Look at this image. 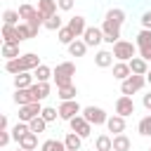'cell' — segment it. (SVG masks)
I'll return each mask as SVG.
<instances>
[{
  "label": "cell",
  "instance_id": "cell-1",
  "mask_svg": "<svg viewBox=\"0 0 151 151\" xmlns=\"http://www.w3.org/2000/svg\"><path fill=\"white\" fill-rule=\"evenodd\" d=\"M40 64H42V61H40V57H38L35 52H26V54H21V57H17V59L5 61V71H7V73H12V76L26 73V71H31V73H33Z\"/></svg>",
  "mask_w": 151,
  "mask_h": 151
},
{
  "label": "cell",
  "instance_id": "cell-2",
  "mask_svg": "<svg viewBox=\"0 0 151 151\" xmlns=\"http://www.w3.org/2000/svg\"><path fill=\"white\" fill-rule=\"evenodd\" d=\"M73 76H76V64L73 61H61L54 66V83L57 87H64V85H71L73 83Z\"/></svg>",
  "mask_w": 151,
  "mask_h": 151
},
{
  "label": "cell",
  "instance_id": "cell-3",
  "mask_svg": "<svg viewBox=\"0 0 151 151\" xmlns=\"http://www.w3.org/2000/svg\"><path fill=\"white\" fill-rule=\"evenodd\" d=\"M113 57H116V61H132L134 57H137V42H130V40H118L116 45H113Z\"/></svg>",
  "mask_w": 151,
  "mask_h": 151
},
{
  "label": "cell",
  "instance_id": "cell-4",
  "mask_svg": "<svg viewBox=\"0 0 151 151\" xmlns=\"http://www.w3.org/2000/svg\"><path fill=\"white\" fill-rule=\"evenodd\" d=\"M80 116H83L90 125H106V120H109V113H106L101 106H85Z\"/></svg>",
  "mask_w": 151,
  "mask_h": 151
},
{
  "label": "cell",
  "instance_id": "cell-5",
  "mask_svg": "<svg viewBox=\"0 0 151 151\" xmlns=\"http://www.w3.org/2000/svg\"><path fill=\"white\" fill-rule=\"evenodd\" d=\"M146 85V76H130L127 80H123L120 83V94H127V97H132L134 92H139L142 87Z\"/></svg>",
  "mask_w": 151,
  "mask_h": 151
},
{
  "label": "cell",
  "instance_id": "cell-6",
  "mask_svg": "<svg viewBox=\"0 0 151 151\" xmlns=\"http://www.w3.org/2000/svg\"><path fill=\"white\" fill-rule=\"evenodd\" d=\"M80 113H83V106H80L76 99L61 101V104H59V118H61V120H73V118L80 116Z\"/></svg>",
  "mask_w": 151,
  "mask_h": 151
},
{
  "label": "cell",
  "instance_id": "cell-7",
  "mask_svg": "<svg viewBox=\"0 0 151 151\" xmlns=\"http://www.w3.org/2000/svg\"><path fill=\"white\" fill-rule=\"evenodd\" d=\"M42 104L40 101H33V104H26V106H19V120L21 123H31L33 118H38L42 113Z\"/></svg>",
  "mask_w": 151,
  "mask_h": 151
},
{
  "label": "cell",
  "instance_id": "cell-8",
  "mask_svg": "<svg viewBox=\"0 0 151 151\" xmlns=\"http://www.w3.org/2000/svg\"><path fill=\"white\" fill-rule=\"evenodd\" d=\"M101 31H104V42H109V45H116L118 40H123V38H120V26L113 24V21H106V19H104Z\"/></svg>",
  "mask_w": 151,
  "mask_h": 151
},
{
  "label": "cell",
  "instance_id": "cell-9",
  "mask_svg": "<svg viewBox=\"0 0 151 151\" xmlns=\"http://www.w3.org/2000/svg\"><path fill=\"white\" fill-rule=\"evenodd\" d=\"M83 40H85L87 47L101 45V42H104V31H101V26H87V31L83 33Z\"/></svg>",
  "mask_w": 151,
  "mask_h": 151
},
{
  "label": "cell",
  "instance_id": "cell-10",
  "mask_svg": "<svg viewBox=\"0 0 151 151\" xmlns=\"http://www.w3.org/2000/svg\"><path fill=\"white\" fill-rule=\"evenodd\" d=\"M68 125H71V132H76V134H80L83 139H87L90 134H92V125L83 118V116H76L73 120H68Z\"/></svg>",
  "mask_w": 151,
  "mask_h": 151
},
{
  "label": "cell",
  "instance_id": "cell-11",
  "mask_svg": "<svg viewBox=\"0 0 151 151\" xmlns=\"http://www.w3.org/2000/svg\"><path fill=\"white\" fill-rule=\"evenodd\" d=\"M116 113H118V116H123V118L132 116V113H134V101H132V97L120 94V97L116 99Z\"/></svg>",
  "mask_w": 151,
  "mask_h": 151
},
{
  "label": "cell",
  "instance_id": "cell-12",
  "mask_svg": "<svg viewBox=\"0 0 151 151\" xmlns=\"http://www.w3.org/2000/svg\"><path fill=\"white\" fill-rule=\"evenodd\" d=\"M73 33H76V38H83V33L87 31V21H85V17H80V14H76V17H71L68 19V24H66Z\"/></svg>",
  "mask_w": 151,
  "mask_h": 151
},
{
  "label": "cell",
  "instance_id": "cell-13",
  "mask_svg": "<svg viewBox=\"0 0 151 151\" xmlns=\"http://www.w3.org/2000/svg\"><path fill=\"white\" fill-rule=\"evenodd\" d=\"M106 127H109V132H113V137H116V134H123V132H125V118L118 116V113H113V116H109Z\"/></svg>",
  "mask_w": 151,
  "mask_h": 151
},
{
  "label": "cell",
  "instance_id": "cell-14",
  "mask_svg": "<svg viewBox=\"0 0 151 151\" xmlns=\"http://www.w3.org/2000/svg\"><path fill=\"white\" fill-rule=\"evenodd\" d=\"M130 76H132V68H130L127 61H116V64H113V78H116V80L123 83V80H127Z\"/></svg>",
  "mask_w": 151,
  "mask_h": 151
},
{
  "label": "cell",
  "instance_id": "cell-15",
  "mask_svg": "<svg viewBox=\"0 0 151 151\" xmlns=\"http://www.w3.org/2000/svg\"><path fill=\"white\" fill-rule=\"evenodd\" d=\"M33 78H35V83H50V80L54 78V68H50L47 64H40V66L33 71Z\"/></svg>",
  "mask_w": 151,
  "mask_h": 151
},
{
  "label": "cell",
  "instance_id": "cell-16",
  "mask_svg": "<svg viewBox=\"0 0 151 151\" xmlns=\"http://www.w3.org/2000/svg\"><path fill=\"white\" fill-rule=\"evenodd\" d=\"M31 92H33L35 101H42V99H47V97L52 94V85H50V83H33Z\"/></svg>",
  "mask_w": 151,
  "mask_h": 151
},
{
  "label": "cell",
  "instance_id": "cell-17",
  "mask_svg": "<svg viewBox=\"0 0 151 151\" xmlns=\"http://www.w3.org/2000/svg\"><path fill=\"white\" fill-rule=\"evenodd\" d=\"M113 52H109V50H99L97 54H94V64L99 66V68H109V66H113Z\"/></svg>",
  "mask_w": 151,
  "mask_h": 151
},
{
  "label": "cell",
  "instance_id": "cell-18",
  "mask_svg": "<svg viewBox=\"0 0 151 151\" xmlns=\"http://www.w3.org/2000/svg\"><path fill=\"white\" fill-rule=\"evenodd\" d=\"M33 83H35V78H33V73H31V71L14 76V90H26V87H33Z\"/></svg>",
  "mask_w": 151,
  "mask_h": 151
},
{
  "label": "cell",
  "instance_id": "cell-19",
  "mask_svg": "<svg viewBox=\"0 0 151 151\" xmlns=\"http://www.w3.org/2000/svg\"><path fill=\"white\" fill-rule=\"evenodd\" d=\"M33 101H35V97H33L31 87H26V90H14V104H17V106H26V104H33Z\"/></svg>",
  "mask_w": 151,
  "mask_h": 151
},
{
  "label": "cell",
  "instance_id": "cell-20",
  "mask_svg": "<svg viewBox=\"0 0 151 151\" xmlns=\"http://www.w3.org/2000/svg\"><path fill=\"white\" fill-rule=\"evenodd\" d=\"M19 35H17V26H5L2 24V45H19Z\"/></svg>",
  "mask_w": 151,
  "mask_h": 151
},
{
  "label": "cell",
  "instance_id": "cell-21",
  "mask_svg": "<svg viewBox=\"0 0 151 151\" xmlns=\"http://www.w3.org/2000/svg\"><path fill=\"white\" fill-rule=\"evenodd\" d=\"M57 9H59L57 0H38V12H40L45 19L52 17V14H57Z\"/></svg>",
  "mask_w": 151,
  "mask_h": 151
},
{
  "label": "cell",
  "instance_id": "cell-22",
  "mask_svg": "<svg viewBox=\"0 0 151 151\" xmlns=\"http://www.w3.org/2000/svg\"><path fill=\"white\" fill-rule=\"evenodd\" d=\"M76 94H78V87L71 83V85H64V87H57V97H59V101H71V99H76Z\"/></svg>",
  "mask_w": 151,
  "mask_h": 151
},
{
  "label": "cell",
  "instance_id": "cell-23",
  "mask_svg": "<svg viewBox=\"0 0 151 151\" xmlns=\"http://www.w3.org/2000/svg\"><path fill=\"white\" fill-rule=\"evenodd\" d=\"M130 68H132V73H134V76H146L151 66H149V61H144L142 57H134V59L130 61Z\"/></svg>",
  "mask_w": 151,
  "mask_h": 151
},
{
  "label": "cell",
  "instance_id": "cell-24",
  "mask_svg": "<svg viewBox=\"0 0 151 151\" xmlns=\"http://www.w3.org/2000/svg\"><path fill=\"white\" fill-rule=\"evenodd\" d=\"M64 144H66V151H80V146H83V137L76 134V132H68V134L64 137Z\"/></svg>",
  "mask_w": 151,
  "mask_h": 151
},
{
  "label": "cell",
  "instance_id": "cell-25",
  "mask_svg": "<svg viewBox=\"0 0 151 151\" xmlns=\"http://www.w3.org/2000/svg\"><path fill=\"white\" fill-rule=\"evenodd\" d=\"M104 19H106V21H113V24H118V26H123V24H125V9H120V7H111V9L106 12Z\"/></svg>",
  "mask_w": 151,
  "mask_h": 151
},
{
  "label": "cell",
  "instance_id": "cell-26",
  "mask_svg": "<svg viewBox=\"0 0 151 151\" xmlns=\"http://www.w3.org/2000/svg\"><path fill=\"white\" fill-rule=\"evenodd\" d=\"M130 149H132V142H130V137L125 132L113 137V151H130Z\"/></svg>",
  "mask_w": 151,
  "mask_h": 151
},
{
  "label": "cell",
  "instance_id": "cell-27",
  "mask_svg": "<svg viewBox=\"0 0 151 151\" xmlns=\"http://www.w3.org/2000/svg\"><path fill=\"white\" fill-rule=\"evenodd\" d=\"M19 17L24 19V21H31V19H35L38 17V7H33V5H28V2H24V5H19Z\"/></svg>",
  "mask_w": 151,
  "mask_h": 151
},
{
  "label": "cell",
  "instance_id": "cell-28",
  "mask_svg": "<svg viewBox=\"0 0 151 151\" xmlns=\"http://www.w3.org/2000/svg\"><path fill=\"white\" fill-rule=\"evenodd\" d=\"M85 52H87V45H85L83 38H78V40H73L68 45V54L71 57H85Z\"/></svg>",
  "mask_w": 151,
  "mask_h": 151
},
{
  "label": "cell",
  "instance_id": "cell-29",
  "mask_svg": "<svg viewBox=\"0 0 151 151\" xmlns=\"http://www.w3.org/2000/svg\"><path fill=\"white\" fill-rule=\"evenodd\" d=\"M19 146H21V149H26V151H35V149H38V134H35V132L24 134V137H21V142H19Z\"/></svg>",
  "mask_w": 151,
  "mask_h": 151
},
{
  "label": "cell",
  "instance_id": "cell-30",
  "mask_svg": "<svg viewBox=\"0 0 151 151\" xmlns=\"http://www.w3.org/2000/svg\"><path fill=\"white\" fill-rule=\"evenodd\" d=\"M94 149H97V151H113V137L99 134V137L94 139Z\"/></svg>",
  "mask_w": 151,
  "mask_h": 151
},
{
  "label": "cell",
  "instance_id": "cell-31",
  "mask_svg": "<svg viewBox=\"0 0 151 151\" xmlns=\"http://www.w3.org/2000/svg\"><path fill=\"white\" fill-rule=\"evenodd\" d=\"M40 151H66L64 139H45L40 144Z\"/></svg>",
  "mask_w": 151,
  "mask_h": 151
},
{
  "label": "cell",
  "instance_id": "cell-32",
  "mask_svg": "<svg viewBox=\"0 0 151 151\" xmlns=\"http://www.w3.org/2000/svg\"><path fill=\"white\" fill-rule=\"evenodd\" d=\"M57 38H59V42H61V45H66V47H68V45H71L73 40H78V38H76V33H73V31H71L68 26L59 28V31H57Z\"/></svg>",
  "mask_w": 151,
  "mask_h": 151
},
{
  "label": "cell",
  "instance_id": "cell-33",
  "mask_svg": "<svg viewBox=\"0 0 151 151\" xmlns=\"http://www.w3.org/2000/svg\"><path fill=\"white\" fill-rule=\"evenodd\" d=\"M19 19H21V17H19L17 9H5V12H2V24H5V26H19V24H21Z\"/></svg>",
  "mask_w": 151,
  "mask_h": 151
},
{
  "label": "cell",
  "instance_id": "cell-34",
  "mask_svg": "<svg viewBox=\"0 0 151 151\" xmlns=\"http://www.w3.org/2000/svg\"><path fill=\"white\" fill-rule=\"evenodd\" d=\"M146 47H151V31L142 28L137 33V50H146Z\"/></svg>",
  "mask_w": 151,
  "mask_h": 151
},
{
  "label": "cell",
  "instance_id": "cell-35",
  "mask_svg": "<svg viewBox=\"0 0 151 151\" xmlns=\"http://www.w3.org/2000/svg\"><path fill=\"white\" fill-rule=\"evenodd\" d=\"M31 132V127H28V123H21V120H17V125L12 127V139H17V142H21V137L24 134H28Z\"/></svg>",
  "mask_w": 151,
  "mask_h": 151
},
{
  "label": "cell",
  "instance_id": "cell-36",
  "mask_svg": "<svg viewBox=\"0 0 151 151\" xmlns=\"http://www.w3.org/2000/svg\"><path fill=\"white\" fill-rule=\"evenodd\" d=\"M137 132H139L142 137H151V113L144 116V118H139V123H137Z\"/></svg>",
  "mask_w": 151,
  "mask_h": 151
},
{
  "label": "cell",
  "instance_id": "cell-37",
  "mask_svg": "<svg viewBox=\"0 0 151 151\" xmlns=\"http://www.w3.org/2000/svg\"><path fill=\"white\" fill-rule=\"evenodd\" d=\"M45 28H47V31H59V28H64V21H61V17H59V14H52V17H47V19H45Z\"/></svg>",
  "mask_w": 151,
  "mask_h": 151
},
{
  "label": "cell",
  "instance_id": "cell-38",
  "mask_svg": "<svg viewBox=\"0 0 151 151\" xmlns=\"http://www.w3.org/2000/svg\"><path fill=\"white\" fill-rule=\"evenodd\" d=\"M17 35H19V40L24 42V40H31V38H35L33 35V31H31V26L26 24V21H21L19 26H17Z\"/></svg>",
  "mask_w": 151,
  "mask_h": 151
},
{
  "label": "cell",
  "instance_id": "cell-39",
  "mask_svg": "<svg viewBox=\"0 0 151 151\" xmlns=\"http://www.w3.org/2000/svg\"><path fill=\"white\" fill-rule=\"evenodd\" d=\"M28 127H31V132L40 134V132H45V130H47V120H45L42 116H38V118H33V120L28 123Z\"/></svg>",
  "mask_w": 151,
  "mask_h": 151
},
{
  "label": "cell",
  "instance_id": "cell-40",
  "mask_svg": "<svg viewBox=\"0 0 151 151\" xmlns=\"http://www.w3.org/2000/svg\"><path fill=\"white\" fill-rule=\"evenodd\" d=\"M2 57H5V61L21 57V52H19V45H2Z\"/></svg>",
  "mask_w": 151,
  "mask_h": 151
},
{
  "label": "cell",
  "instance_id": "cell-41",
  "mask_svg": "<svg viewBox=\"0 0 151 151\" xmlns=\"http://www.w3.org/2000/svg\"><path fill=\"white\" fill-rule=\"evenodd\" d=\"M40 116H42L47 123H52V120H57V118H59V109H54V106H45Z\"/></svg>",
  "mask_w": 151,
  "mask_h": 151
},
{
  "label": "cell",
  "instance_id": "cell-42",
  "mask_svg": "<svg viewBox=\"0 0 151 151\" xmlns=\"http://www.w3.org/2000/svg\"><path fill=\"white\" fill-rule=\"evenodd\" d=\"M12 139V130H0V146H7Z\"/></svg>",
  "mask_w": 151,
  "mask_h": 151
},
{
  "label": "cell",
  "instance_id": "cell-43",
  "mask_svg": "<svg viewBox=\"0 0 151 151\" xmlns=\"http://www.w3.org/2000/svg\"><path fill=\"white\" fill-rule=\"evenodd\" d=\"M139 21H142V28H149L151 31V12H144Z\"/></svg>",
  "mask_w": 151,
  "mask_h": 151
},
{
  "label": "cell",
  "instance_id": "cell-44",
  "mask_svg": "<svg viewBox=\"0 0 151 151\" xmlns=\"http://www.w3.org/2000/svg\"><path fill=\"white\" fill-rule=\"evenodd\" d=\"M57 5H59V9H64V12L73 9V0H57Z\"/></svg>",
  "mask_w": 151,
  "mask_h": 151
},
{
  "label": "cell",
  "instance_id": "cell-45",
  "mask_svg": "<svg viewBox=\"0 0 151 151\" xmlns=\"http://www.w3.org/2000/svg\"><path fill=\"white\" fill-rule=\"evenodd\" d=\"M142 104H144V109H146V111H151V92H146V94L142 97Z\"/></svg>",
  "mask_w": 151,
  "mask_h": 151
},
{
  "label": "cell",
  "instance_id": "cell-46",
  "mask_svg": "<svg viewBox=\"0 0 151 151\" xmlns=\"http://www.w3.org/2000/svg\"><path fill=\"white\" fill-rule=\"evenodd\" d=\"M139 57H142L144 61H149V64H151V47H146V50H139Z\"/></svg>",
  "mask_w": 151,
  "mask_h": 151
},
{
  "label": "cell",
  "instance_id": "cell-47",
  "mask_svg": "<svg viewBox=\"0 0 151 151\" xmlns=\"http://www.w3.org/2000/svg\"><path fill=\"white\" fill-rule=\"evenodd\" d=\"M0 130H12V127H9V120H7V116H2V118H0Z\"/></svg>",
  "mask_w": 151,
  "mask_h": 151
},
{
  "label": "cell",
  "instance_id": "cell-48",
  "mask_svg": "<svg viewBox=\"0 0 151 151\" xmlns=\"http://www.w3.org/2000/svg\"><path fill=\"white\" fill-rule=\"evenodd\" d=\"M146 83L151 85V68H149V73H146Z\"/></svg>",
  "mask_w": 151,
  "mask_h": 151
},
{
  "label": "cell",
  "instance_id": "cell-49",
  "mask_svg": "<svg viewBox=\"0 0 151 151\" xmlns=\"http://www.w3.org/2000/svg\"><path fill=\"white\" fill-rule=\"evenodd\" d=\"M14 151H26V149H21V146H17V149H14Z\"/></svg>",
  "mask_w": 151,
  "mask_h": 151
},
{
  "label": "cell",
  "instance_id": "cell-50",
  "mask_svg": "<svg viewBox=\"0 0 151 151\" xmlns=\"http://www.w3.org/2000/svg\"><path fill=\"white\" fill-rule=\"evenodd\" d=\"M149 151H151V149H149Z\"/></svg>",
  "mask_w": 151,
  "mask_h": 151
}]
</instances>
